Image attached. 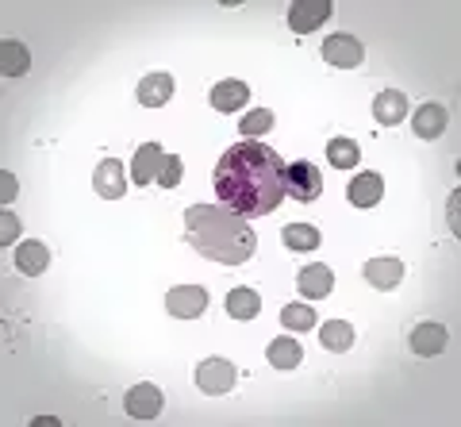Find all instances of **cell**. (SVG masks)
<instances>
[{
	"mask_svg": "<svg viewBox=\"0 0 461 427\" xmlns=\"http://www.w3.org/2000/svg\"><path fill=\"white\" fill-rule=\"evenodd\" d=\"M212 189L220 204L235 208L239 216H269L285 201V159L262 139H242L220 154Z\"/></svg>",
	"mask_w": 461,
	"mask_h": 427,
	"instance_id": "6da1fadb",
	"label": "cell"
},
{
	"mask_svg": "<svg viewBox=\"0 0 461 427\" xmlns=\"http://www.w3.org/2000/svg\"><path fill=\"white\" fill-rule=\"evenodd\" d=\"M185 239L208 262L242 266L254 259L258 235L247 216H239L227 204H193L185 212Z\"/></svg>",
	"mask_w": 461,
	"mask_h": 427,
	"instance_id": "7a4b0ae2",
	"label": "cell"
},
{
	"mask_svg": "<svg viewBox=\"0 0 461 427\" xmlns=\"http://www.w3.org/2000/svg\"><path fill=\"white\" fill-rule=\"evenodd\" d=\"M320 193H323L320 166H312L304 159L285 166V196H293V201H300V204H312V201H320Z\"/></svg>",
	"mask_w": 461,
	"mask_h": 427,
	"instance_id": "3957f363",
	"label": "cell"
},
{
	"mask_svg": "<svg viewBox=\"0 0 461 427\" xmlns=\"http://www.w3.org/2000/svg\"><path fill=\"white\" fill-rule=\"evenodd\" d=\"M235 381H239V374H235V366H230L227 359H204L196 366V386H200V393H208V396L230 393L235 389Z\"/></svg>",
	"mask_w": 461,
	"mask_h": 427,
	"instance_id": "277c9868",
	"label": "cell"
},
{
	"mask_svg": "<svg viewBox=\"0 0 461 427\" xmlns=\"http://www.w3.org/2000/svg\"><path fill=\"white\" fill-rule=\"evenodd\" d=\"M123 408H127V416L131 420H158L162 416V389L150 386V381H139L135 389H127L123 396Z\"/></svg>",
	"mask_w": 461,
	"mask_h": 427,
	"instance_id": "5b68a950",
	"label": "cell"
},
{
	"mask_svg": "<svg viewBox=\"0 0 461 427\" xmlns=\"http://www.w3.org/2000/svg\"><path fill=\"white\" fill-rule=\"evenodd\" d=\"M330 0H296L293 8H288V27H293L296 35H308V32H320V27L330 20Z\"/></svg>",
	"mask_w": 461,
	"mask_h": 427,
	"instance_id": "8992f818",
	"label": "cell"
},
{
	"mask_svg": "<svg viewBox=\"0 0 461 427\" xmlns=\"http://www.w3.org/2000/svg\"><path fill=\"white\" fill-rule=\"evenodd\" d=\"M166 308H169V316H177V320H200L208 308V293L200 289V285H177V289H169Z\"/></svg>",
	"mask_w": 461,
	"mask_h": 427,
	"instance_id": "52a82bcc",
	"label": "cell"
},
{
	"mask_svg": "<svg viewBox=\"0 0 461 427\" xmlns=\"http://www.w3.org/2000/svg\"><path fill=\"white\" fill-rule=\"evenodd\" d=\"M323 62L339 66V69H357L366 62V47L354 35H330V39H323Z\"/></svg>",
	"mask_w": 461,
	"mask_h": 427,
	"instance_id": "ba28073f",
	"label": "cell"
},
{
	"mask_svg": "<svg viewBox=\"0 0 461 427\" xmlns=\"http://www.w3.org/2000/svg\"><path fill=\"white\" fill-rule=\"evenodd\" d=\"M408 347L420 354V359H438V354L450 347V332L442 323H415L408 335Z\"/></svg>",
	"mask_w": 461,
	"mask_h": 427,
	"instance_id": "9c48e42d",
	"label": "cell"
},
{
	"mask_svg": "<svg viewBox=\"0 0 461 427\" xmlns=\"http://www.w3.org/2000/svg\"><path fill=\"white\" fill-rule=\"evenodd\" d=\"M166 166V150L158 142H142L135 150V162H131V181L135 185H158V174Z\"/></svg>",
	"mask_w": 461,
	"mask_h": 427,
	"instance_id": "30bf717a",
	"label": "cell"
},
{
	"mask_svg": "<svg viewBox=\"0 0 461 427\" xmlns=\"http://www.w3.org/2000/svg\"><path fill=\"white\" fill-rule=\"evenodd\" d=\"M93 189L104 196V201H120V196L127 193V181H123V162L120 159H104L96 166L93 174Z\"/></svg>",
	"mask_w": 461,
	"mask_h": 427,
	"instance_id": "8fae6325",
	"label": "cell"
},
{
	"mask_svg": "<svg viewBox=\"0 0 461 427\" xmlns=\"http://www.w3.org/2000/svg\"><path fill=\"white\" fill-rule=\"evenodd\" d=\"M346 196H350V204L354 208H377L381 204V196H384V181L381 174H354V181L346 185Z\"/></svg>",
	"mask_w": 461,
	"mask_h": 427,
	"instance_id": "7c38bea8",
	"label": "cell"
},
{
	"mask_svg": "<svg viewBox=\"0 0 461 427\" xmlns=\"http://www.w3.org/2000/svg\"><path fill=\"white\" fill-rule=\"evenodd\" d=\"M446 123H450V112H446V104H438V101L420 104V108H415V120H411V127H415V135H420V139L446 135Z\"/></svg>",
	"mask_w": 461,
	"mask_h": 427,
	"instance_id": "4fadbf2b",
	"label": "cell"
},
{
	"mask_svg": "<svg viewBox=\"0 0 461 427\" xmlns=\"http://www.w3.org/2000/svg\"><path fill=\"white\" fill-rule=\"evenodd\" d=\"M373 116H377V123L384 127H396L408 120V96H403L400 89H384L373 96Z\"/></svg>",
	"mask_w": 461,
	"mask_h": 427,
	"instance_id": "5bb4252c",
	"label": "cell"
},
{
	"mask_svg": "<svg viewBox=\"0 0 461 427\" xmlns=\"http://www.w3.org/2000/svg\"><path fill=\"white\" fill-rule=\"evenodd\" d=\"M362 277L373 285V289H396V285L403 281V262L400 259H369L366 269H362Z\"/></svg>",
	"mask_w": 461,
	"mask_h": 427,
	"instance_id": "9a60e30c",
	"label": "cell"
},
{
	"mask_svg": "<svg viewBox=\"0 0 461 427\" xmlns=\"http://www.w3.org/2000/svg\"><path fill=\"white\" fill-rule=\"evenodd\" d=\"M296 289H300V296H308V301H323V296L335 289V274H330L327 266H304L296 277Z\"/></svg>",
	"mask_w": 461,
	"mask_h": 427,
	"instance_id": "2e32d148",
	"label": "cell"
},
{
	"mask_svg": "<svg viewBox=\"0 0 461 427\" xmlns=\"http://www.w3.org/2000/svg\"><path fill=\"white\" fill-rule=\"evenodd\" d=\"M47 266H50V250H47V243H39V239H27V243L16 247V269H20L23 277L47 274Z\"/></svg>",
	"mask_w": 461,
	"mask_h": 427,
	"instance_id": "e0dca14e",
	"label": "cell"
},
{
	"mask_svg": "<svg viewBox=\"0 0 461 427\" xmlns=\"http://www.w3.org/2000/svg\"><path fill=\"white\" fill-rule=\"evenodd\" d=\"M173 96V77L169 74H150L139 81V104L142 108H162Z\"/></svg>",
	"mask_w": 461,
	"mask_h": 427,
	"instance_id": "ac0fdd59",
	"label": "cell"
},
{
	"mask_svg": "<svg viewBox=\"0 0 461 427\" xmlns=\"http://www.w3.org/2000/svg\"><path fill=\"white\" fill-rule=\"evenodd\" d=\"M247 101H250V89L242 81H220L212 89V108L215 112H227V116H230V112H239Z\"/></svg>",
	"mask_w": 461,
	"mask_h": 427,
	"instance_id": "d6986e66",
	"label": "cell"
},
{
	"mask_svg": "<svg viewBox=\"0 0 461 427\" xmlns=\"http://www.w3.org/2000/svg\"><path fill=\"white\" fill-rule=\"evenodd\" d=\"M266 359L273 369H296L300 362H304V347L296 343V339H273V343L266 347Z\"/></svg>",
	"mask_w": 461,
	"mask_h": 427,
	"instance_id": "ffe728a7",
	"label": "cell"
},
{
	"mask_svg": "<svg viewBox=\"0 0 461 427\" xmlns=\"http://www.w3.org/2000/svg\"><path fill=\"white\" fill-rule=\"evenodd\" d=\"M0 69H5L8 77H23L27 69H32V54H27L23 42H16V39L0 42Z\"/></svg>",
	"mask_w": 461,
	"mask_h": 427,
	"instance_id": "44dd1931",
	"label": "cell"
},
{
	"mask_svg": "<svg viewBox=\"0 0 461 427\" xmlns=\"http://www.w3.org/2000/svg\"><path fill=\"white\" fill-rule=\"evenodd\" d=\"M320 343H323V350L346 354V350L354 347V323H346V320H327L323 332H320Z\"/></svg>",
	"mask_w": 461,
	"mask_h": 427,
	"instance_id": "7402d4cb",
	"label": "cell"
},
{
	"mask_svg": "<svg viewBox=\"0 0 461 427\" xmlns=\"http://www.w3.org/2000/svg\"><path fill=\"white\" fill-rule=\"evenodd\" d=\"M262 312V296L254 289H230L227 293V316L230 320H254Z\"/></svg>",
	"mask_w": 461,
	"mask_h": 427,
	"instance_id": "603a6c76",
	"label": "cell"
},
{
	"mask_svg": "<svg viewBox=\"0 0 461 427\" xmlns=\"http://www.w3.org/2000/svg\"><path fill=\"white\" fill-rule=\"evenodd\" d=\"M357 159H362V150H357V142L354 139H330L327 142V162L335 166V169H354Z\"/></svg>",
	"mask_w": 461,
	"mask_h": 427,
	"instance_id": "cb8c5ba5",
	"label": "cell"
},
{
	"mask_svg": "<svg viewBox=\"0 0 461 427\" xmlns=\"http://www.w3.org/2000/svg\"><path fill=\"white\" fill-rule=\"evenodd\" d=\"M281 239H285L288 250H315L320 247V232H315L312 223H288Z\"/></svg>",
	"mask_w": 461,
	"mask_h": 427,
	"instance_id": "d4e9b609",
	"label": "cell"
},
{
	"mask_svg": "<svg viewBox=\"0 0 461 427\" xmlns=\"http://www.w3.org/2000/svg\"><path fill=\"white\" fill-rule=\"evenodd\" d=\"M281 323L288 327V332H312V327H315V308H308V304H285L281 308Z\"/></svg>",
	"mask_w": 461,
	"mask_h": 427,
	"instance_id": "484cf974",
	"label": "cell"
},
{
	"mask_svg": "<svg viewBox=\"0 0 461 427\" xmlns=\"http://www.w3.org/2000/svg\"><path fill=\"white\" fill-rule=\"evenodd\" d=\"M239 127H242V135H247V139L266 135L269 127H273V112L269 108H254V112H247V120H242Z\"/></svg>",
	"mask_w": 461,
	"mask_h": 427,
	"instance_id": "4316f807",
	"label": "cell"
},
{
	"mask_svg": "<svg viewBox=\"0 0 461 427\" xmlns=\"http://www.w3.org/2000/svg\"><path fill=\"white\" fill-rule=\"evenodd\" d=\"M181 174H185L181 159H177V154H166V166H162V174H158V185H162V189H177Z\"/></svg>",
	"mask_w": 461,
	"mask_h": 427,
	"instance_id": "83f0119b",
	"label": "cell"
},
{
	"mask_svg": "<svg viewBox=\"0 0 461 427\" xmlns=\"http://www.w3.org/2000/svg\"><path fill=\"white\" fill-rule=\"evenodd\" d=\"M0 185H5V189H0V201H5V204H12V196H16V193H20V181H16V177H12V174H8V169H5V174H0Z\"/></svg>",
	"mask_w": 461,
	"mask_h": 427,
	"instance_id": "f1b7e54d",
	"label": "cell"
},
{
	"mask_svg": "<svg viewBox=\"0 0 461 427\" xmlns=\"http://www.w3.org/2000/svg\"><path fill=\"white\" fill-rule=\"evenodd\" d=\"M12 235H20V220H16V216H8V212H5V247L12 243Z\"/></svg>",
	"mask_w": 461,
	"mask_h": 427,
	"instance_id": "f546056e",
	"label": "cell"
}]
</instances>
